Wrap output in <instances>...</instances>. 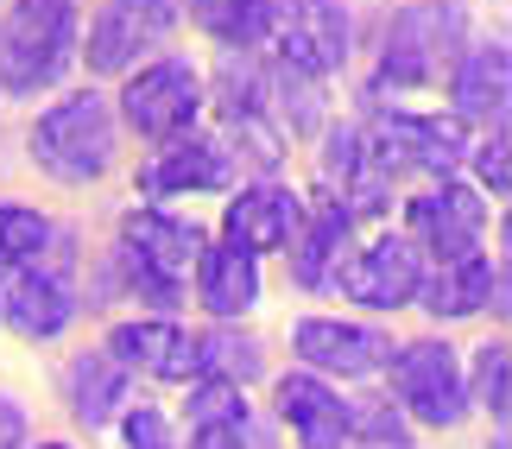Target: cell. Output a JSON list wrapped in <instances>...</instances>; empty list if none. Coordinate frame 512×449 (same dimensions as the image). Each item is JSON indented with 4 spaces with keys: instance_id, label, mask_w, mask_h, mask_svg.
I'll return each mask as SVG.
<instances>
[{
    "instance_id": "6da1fadb",
    "label": "cell",
    "mask_w": 512,
    "mask_h": 449,
    "mask_svg": "<svg viewBox=\"0 0 512 449\" xmlns=\"http://www.w3.org/2000/svg\"><path fill=\"white\" fill-rule=\"evenodd\" d=\"M76 57V7L70 0H13L0 13V89L38 95Z\"/></svg>"
},
{
    "instance_id": "7a4b0ae2",
    "label": "cell",
    "mask_w": 512,
    "mask_h": 449,
    "mask_svg": "<svg viewBox=\"0 0 512 449\" xmlns=\"http://www.w3.org/2000/svg\"><path fill=\"white\" fill-rule=\"evenodd\" d=\"M26 146H32V165L51 171L57 184H89L114 165V114L95 89H76L38 114Z\"/></svg>"
},
{
    "instance_id": "3957f363",
    "label": "cell",
    "mask_w": 512,
    "mask_h": 449,
    "mask_svg": "<svg viewBox=\"0 0 512 449\" xmlns=\"http://www.w3.org/2000/svg\"><path fill=\"white\" fill-rule=\"evenodd\" d=\"M468 13L456 0H411V7L386 26L380 51V89H430L443 83V70H456V57L468 51Z\"/></svg>"
},
{
    "instance_id": "277c9868",
    "label": "cell",
    "mask_w": 512,
    "mask_h": 449,
    "mask_svg": "<svg viewBox=\"0 0 512 449\" xmlns=\"http://www.w3.org/2000/svg\"><path fill=\"white\" fill-rule=\"evenodd\" d=\"M196 253H203V228L184 222V216H165V209H133V216H121V266H127V285L146 304H165V310L184 304Z\"/></svg>"
},
{
    "instance_id": "5b68a950",
    "label": "cell",
    "mask_w": 512,
    "mask_h": 449,
    "mask_svg": "<svg viewBox=\"0 0 512 449\" xmlns=\"http://www.w3.org/2000/svg\"><path fill=\"white\" fill-rule=\"evenodd\" d=\"M392 393H399V412L424 431H456L468 418V374L456 361L449 342H405L392 348Z\"/></svg>"
},
{
    "instance_id": "8992f818",
    "label": "cell",
    "mask_w": 512,
    "mask_h": 449,
    "mask_svg": "<svg viewBox=\"0 0 512 449\" xmlns=\"http://www.w3.org/2000/svg\"><path fill=\"white\" fill-rule=\"evenodd\" d=\"M373 159H380L386 178L399 171H430V178H449L468 159V127L456 114H405V108H380L361 127Z\"/></svg>"
},
{
    "instance_id": "52a82bcc",
    "label": "cell",
    "mask_w": 512,
    "mask_h": 449,
    "mask_svg": "<svg viewBox=\"0 0 512 449\" xmlns=\"http://www.w3.org/2000/svg\"><path fill=\"white\" fill-rule=\"evenodd\" d=\"M121 114L140 140H184L203 114V76L177 57H159V64H140L121 89Z\"/></svg>"
},
{
    "instance_id": "ba28073f",
    "label": "cell",
    "mask_w": 512,
    "mask_h": 449,
    "mask_svg": "<svg viewBox=\"0 0 512 449\" xmlns=\"http://www.w3.org/2000/svg\"><path fill=\"white\" fill-rule=\"evenodd\" d=\"M272 7V38L279 64L304 76H329L348 64V13L342 0H266Z\"/></svg>"
},
{
    "instance_id": "9c48e42d",
    "label": "cell",
    "mask_w": 512,
    "mask_h": 449,
    "mask_svg": "<svg viewBox=\"0 0 512 449\" xmlns=\"http://www.w3.org/2000/svg\"><path fill=\"white\" fill-rule=\"evenodd\" d=\"M177 26V0H108L102 13H95V26H89V70H102V76H121L133 70L146 51H159L165 38Z\"/></svg>"
},
{
    "instance_id": "30bf717a",
    "label": "cell",
    "mask_w": 512,
    "mask_h": 449,
    "mask_svg": "<svg viewBox=\"0 0 512 449\" xmlns=\"http://www.w3.org/2000/svg\"><path fill=\"white\" fill-rule=\"evenodd\" d=\"M291 355L304 361V374H336V380H367L392 361V336L367 323H342V317H304L291 329Z\"/></svg>"
},
{
    "instance_id": "8fae6325",
    "label": "cell",
    "mask_w": 512,
    "mask_h": 449,
    "mask_svg": "<svg viewBox=\"0 0 512 449\" xmlns=\"http://www.w3.org/2000/svg\"><path fill=\"white\" fill-rule=\"evenodd\" d=\"M405 234L418 247H430L437 260H456V253H481V234H487V203L481 190L468 184H430L405 203Z\"/></svg>"
},
{
    "instance_id": "7c38bea8",
    "label": "cell",
    "mask_w": 512,
    "mask_h": 449,
    "mask_svg": "<svg viewBox=\"0 0 512 449\" xmlns=\"http://www.w3.org/2000/svg\"><path fill=\"white\" fill-rule=\"evenodd\" d=\"M336 285L367 310H399V304L418 298V285H424V253H418L411 234H380V241H367L348 266H336Z\"/></svg>"
},
{
    "instance_id": "4fadbf2b",
    "label": "cell",
    "mask_w": 512,
    "mask_h": 449,
    "mask_svg": "<svg viewBox=\"0 0 512 449\" xmlns=\"http://www.w3.org/2000/svg\"><path fill=\"white\" fill-rule=\"evenodd\" d=\"M76 317V304H70V291L45 279L38 266H19V260H0V323L13 329V336H26V342H51V336H64Z\"/></svg>"
},
{
    "instance_id": "5bb4252c",
    "label": "cell",
    "mask_w": 512,
    "mask_h": 449,
    "mask_svg": "<svg viewBox=\"0 0 512 449\" xmlns=\"http://www.w3.org/2000/svg\"><path fill=\"white\" fill-rule=\"evenodd\" d=\"M298 216H304V197H291L285 184H247V190H234V203L222 209V234H228V247H241V253H279L291 247V234H298Z\"/></svg>"
},
{
    "instance_id": "9a60e30c",
    "label": "cell",
    "mask_w": 512,
    "mask_h": 449,
    "mask_svg": "<svg viewBox=\"0 0 512 449\" xmlns=\"http://www.w3.org/2000/svg\"><path fill=\"white\" fill-rule=\"evenodd\" d=\"M108 355L121 361V367H140V374H152V380H171V386L203 380V367H196V336H190V329H177L171 317L114 323Z\"/></svg>"
},
{
    "instance_id": "2e32d148",
    "label": "cell",
    "mask_w": 512,
    "mask_h": 449,
    "mask_svg": "<svg viewBox=\"0 0 512 449\" xmlns=\"http://www.w3.org/2000/svg\"><path fill=\"white\" fill-rule=\"evenodd\" d=\"M272 405H279L285 431L298 437V449H348V399L329 386L323 374H285L272 386Z\"/></svg>"
},
{
    "instance_id": "e0dca14e",
    "label": "cell",
    "mask_w": 512,
    "mask_h": 449,
    "mask_svg": "<svg viewBox=\"0 0 512 449\" xmlns=\"http://www.w3.org/2000/svg\"><path fill=\"white\" fill-rule=\"evenodd\" d=\"M323 178H329V197H336L348 216H380L392 203V178L380 171L361 127H336L323 140Z\"/></svg>"
},
{
    "instance_id": "ac0fdd59",
    "label": "cell",
    "mask_w": 512,
    "mask_h": 449,
    "mask_svg": "<svg viewBox=\"0 0 512 449\" xmlns=\"http://www.w3.org/2000/svg\"><path fill=\"white\" fill-rule=\"evenodd\" d=\"M348 228H354V216L336 197L304 203L298 234H291V279H298L304 291L336 285V266H342V253H348Z\"/></svg>"
},
{
    "instance_id": "d6986e66",
    "label": "cell",
    "mask_w": 512,
    "mask_h": 449,
    "mask_svg": "<svg viewBox=\"0 0 512 449\" xmlns=\"http://www.w3.org/2000/svg\"><path fill=\"white\" fill-rule=\"evenodd\" d=\"M449 95H456V121H506V95H512L506 45H468L449 70Z\"/></svg>"
},
{
    "instance_id": "ffe728a7",
    "label": "cell",
    "mask_w": 512,
    "mask_h": 449,
    "mask_svg": "<svg viewBox=\"0 0 512 449\" xmlns=\"http://www.w3.org/2000/svg\"><path fill=\"white\" fill-rule=\"evenodd\" d=\"M64 399H70V418L83 424V431H108L114 418L127 412V367L108 355H76L70 374H64Z\"/></svg>"
},
{
    "instance_id": "44dd1931",
    "label": "cell",
    "mask_w": 512,
    "mask_h": 449,
    "mask_svg": "<svg viewBox=\"0 0 512 449\" xmlns=\"http://www.w3.org/2000/svg\"><path fill=\"white\" fill-rule=\"evenodd\" d=\"M196 298H203L215 317H247L260 304V260L241 247H203L196 253Z\"/></svg>"
},
{
    "instance_id": "7402d4cb",
    "label": "cell",
    "mask_w": 512,
    "mask_h": 449,
    "mask_svg": "<svg viewBox=\"0 0 512 449\" xmlns=\"http://www.w3.org/2000/svg\"><path fill=\"white\" fill-rule=\"evenodd\" d=\"M228 152L215 140H171V152H159L140 171L146 197H171V190H228Z\"/></svg>"
},
{
    "instance_id": "603a6c76",
    "label": "cell",
    "mask_w": 512,
    "mask_h": 449,
    "mask_svg": "<svg viewBox=\"0 0 512 449\" xmlns=\"http://www.w3.org/2000/svg\"><path fill=\"white\" fill-rule=\"evenodd\" d=\"M494 279L500 272L487 266V253H456V260L437 266V279L418 285V298L430 317H475V310L494 304Z\"/></svg>"
},
{
    "instance_id": "cb8c5ba5",
    "label": "cell",
    "mask_w": 512,
    "mask_h": 449,
    "mask_svg": "<svg viewBox=\"0 0 512 449\" xmlns=\"http://www.w3.org/2000/svg\"><path fill=\"white\" fill-rule=\"evenodd\" d=\"M184 7H190L196 26L228 51H253V45L272 38V7L266 0H184Z\"/></svg>"
},
{
    "instance_id": "d4e9b609",
    "label": "cell",
    "mask_w": 512,
    "mask_h": 449,
    "mask_svg": "<svg viewBox=\"0 0 512 449\" xmlns=\"http://www.w3.org/2000/svg\"><path fill=\"white\" fill-rule=\"evenodd\" d=\"M196 367H203V380L247 386L253 374H260V342L241 336V329H215V336H196Z\"/></svg>"
},
{
    "instance_id": "484cf974",
    "label": "cell",
    "mask_w": 512,
    "mask_h": 449,
    "mask_svg": "<svg viewBox=\"0 0 512 449\" xmlns=\"http://www.w3.org/2000/svg\"><path fill=\"white\" fill-rule=\"evenodd\" d=\"M348 443H373V449H405L411 424L392 399H348Z\"/></svg>"
},
{
    "instance_id": "4316f807",
    "label": "cell",
    "mask_w": 512,
    "mask_h": 449,
    "mask_svg": "<svg viewBox=\"0 0 512 449\" xmlns=\"http://www.w3.org/2000/svg\"><path fill=\"white\" fill-rule=\"evenodd\" d=\"M45 247H51V222L38 216V209H26V203H0V260L32 266Z\"/></svg>"
},
{
    "instance_id": "83f0119b",
    "label": "cell",
    "mask_w": 512,
    "mask_h": 449,
    "mask_svg": "<svg viewBox=\"0 0 512 449\" xmlns=\"http://www.w3.org/2000/svg\"><path fill=\"white\" fill-rule=\"evenodd\" d=\"M506 367H512V355H506V342H487L481 355H475V374H468V405H481V412H494L500 424H506Z\"/></svg>"
},
{
    "instance_id": "f1b7e54d",
    "label": "cell",
    "mask_w": 512,
    "mask_h": 449,
    "mask_svg": "<svg viewBox=\"0 0 512 449\" xmlns=\"http://www.w3.org/2000/svg\"><path fill=\"white\" fill-rule=\"evenodd\" d=\"M190 424H247V393L228 380H190Z\"/></svg>"
},
{
    "instance_id": "f546056e",
    "label": "cell",
    "mask_w": 512,
    "mask_h": 449,
    "mask_svg": "<svg viewBox=\"0 0 512 449\" xmlns=\"http://www.w3.org/2000/svg\"><path fill=\"white\" fill-rule=\"evenodd\" d=\"M121 437H127V449H177V437H171V418L159 412V405H127L121 418Z\"/></svg>"
},
{
    "instance_id": "4dcf8cb0",
    "label": "cell",
    "mask_w": 512,
    "mask_h": 449,
    "mask_svg": "<svg viewBox=\"0 0 512 449\" xmlns=\"http://www.w3.org/2000/svg\"><path fill=\"white\" fill-rule=\"evenodd\" d=\"M468 159H475V171H481V184L494 190V197H506V127L494 133V140H481V146H468Z\"/></svg>"
},
{
    "instance_id": "1f68e13d",
    "label": "cell",
    "mask_w": 512,
    "mask_h": 449,
    "mask_svg": "<svg viewBox=\"0 0 512 449\" xmlns=\"http://www.w3.org/2000/svg\"><path fill=\"white\" fill-rule=\"evenodd\" d=\"M190 449H247V424H190Z\"/></svg>"
},
{
    "instance_id": "d6a6232c",
    "label": "cell",
    "mask_w": 512,
    "mask_h": 449,
    "mask_svg": "<svg viewBox=\"0 0 512 449\" xmlns=\"http://www.w3.org/2000/svg\"><path fill=\"white\" fill-rule=\"evenodd\" d=\"M26 412H19V399L0 393V449H26Z\"/></svg>"
},
{
    "instance_id": "836d02e7",
    "label": "cell",
    "mask_w": 512,
    "mask_h": 449,
    "mask_svg": "<svg viewBox=\"0 0 512 449\" xmlns=\"http://www.w3.org/2000/svg\"><path fill=\"white\" fill-rule=\"evenodd\" d=\"M38 449H70V443H38Z\"/></svg>"
}]
</instances>
